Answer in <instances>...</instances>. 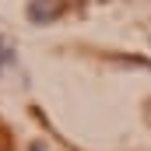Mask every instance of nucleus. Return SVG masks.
Wrapping results in <instances>:
<instances>
[{
  "instance_id": "obj_1",
  "label": "nucleus",
  "mask_w": 151,
  "mask_h": 151,
  "mask_svg": "<svg viewBox=\"0 0 151 151\" xmlns=\"http://www.w3.org/2000/svg\"><path fill=\"white\" fill-rule=\"evenodd\" d=\"M60 11H63L60 0H32V4H28V18H32L35 25H49Z\"/></svg>"
}]
</instances>
